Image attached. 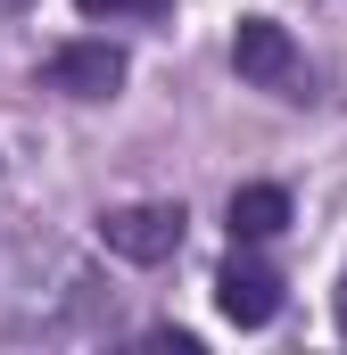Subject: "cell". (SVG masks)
I'll return each mask as SVG.
<instances>
[{
	"label": "cell",
	"mask_w": 347,
	"mask_h": 355,
	"mask_svg": "<svg viewBox=\"0 0 347 355\" xmlns=\"http://www.w3.org/2000/svg\"><path fill=\"white\" fill-rule=\"evenodd\" d=\"M339 331H347V281H339Z\"/></svg>",
	"instance_id": "cell-7"
},
{
	"label": "cell",
	"mask_w": 347,
	"mask_h": 355,
	"mask_svg": "<svg viewBox=\"0 0 347 355\" xmlns=\"http://www.w3.org/2000/svg\"><path fill=\"white\" fill-rule=\"evenodd\" d=\"M124 50L116 42H67L58 58H50V91H67V99H116L124 91Z\"/></svg>",
	"instance_id": "cell-3"
},
{
	"label": "cell",
	"mask_w": 347,
	"mask_h": 355,
	"mask_svg": "<svg viewBox=\"0 0 347 355\" xmlns=\"http://www.w3.org/2000/svg\"><path fill=\"white\" fill-rule=\"evenodd\" d=\"M182 198H141V207H108L99 215V248L124 257V265H166L182 248Z\"/></svg>",
	"instance_id": "cell-1"
},
{
	"label": "cell",
	"mask_w": 347,
	"mask_h": 355,
	"mask_svg": "<svg viewBox=\"0 0 347 355\" xmlns=\"http://www.w3.org/2000/svg\"><path fill=\"white\" fill-rule=\"evenodd\" d=\"M223 215H232V240L257 248V240H273V232L289 223V190H281V182H240Z\"/></svg>",
	"instance_id": "cell-5"
},
{
	"label": "cell",
	"mask_w": 347,
	"mask_h": 355,
	"mask_svg": "<svg viewBox=\"0 0 347 355\" xmlns=\"http://www.w3.org/2000/svg\"><path fill=\"white\" fill-rule=\"evenodd\" d=\"M232 67L248 75V83L281 91L298 75V42H289V25H273V17H240V33H232Z\"/></svg>",
	"instance_id": "cell-4"
},
{
	"label": "cell",
	"mask_w": 347,
	"mask_h": 355,
	"mask_svg": "<svg viewBox=\"0 0 347 355\" xmlns=\"http://www.w3.org/2000/svg\"><path fill=\"white\" fill-rule=\"evenodd\" d=\"M0 8H25V0H0Z\"/></svg>",
	"instance_id": "cell-8"
},
{
	"label": "cell",
	"mask_w": 347,
	"mask_h": 355,
	"mask_svg": "<svg viewBox=\"0 0 347 355\" xmlns=\"http://www.w3.org/2000/svg\"><path fill=\"white\" fill-rule=\"evenodd\" d=\"M83 17H166L174 0H75Z\"/></svg>",
	"instance_id": "cell-6"
},
{
	"label": "cell",
	"mask_w": 347,
	"mask_h": 355,
	"mask_svg": "<svg viewBox=\"0 0 347 355\" xmlns=\"http://www.w3.org/2000/svg\"><path fill=\"white\" fill-rule=\"evenodd\" d=\"M215 306H223L232 331H264V322L281 314V272L257 265V257H232V265L215 272Z\"/></svg>",
	"instance_id": "cell-2"
}]
</instances>
